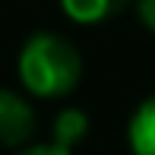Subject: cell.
I'll return each mask as SVG.
<instances>
[{
  "mask_svg": "<svg viewBox=\"0 0 155 155\" xmlns=\"http://www.w3.org/2000/svg\"><path fill=\"white\" fill-rule=\"evenodd\" d=\"M124 6L127 0H60V10L67 13V19L79 25H98Z\"/></svg>",
  "mask_w": 155,
  "mask_h": 155,
  "instance_id": "5b68a950",
  "label": "cell"
},
{
  "mask_svg": "<svg viewBox=\"0 0 155 155\" xmlns=\"http://www.w3.org/2000/svg\"><path fill=\"white\" fill-rule=\"evenodd\" d=\"M127 146L133 155H155V95L136 104L127 124Z\"/></svg>",
  "mask_w": 155,
  "mask_h": 155,
  "instance_id": "3957f363",
  "label": "cell"
},
{
  "mask_svg": "<svg viewBox=\"0 0 155 155\" xmlns=\"http://www.w3.org/2000/svg\"><path fill=\"white\" fill-rule=\"evenodd\" d=\"M16 155H73V152L57 146V143H41V146H29V149H22Z\"/></svg>",
  "mask_w": 155,
  "mask_h": 155,
  "instance_id": "52a82bcc",
  "label": "cell"
},
{
  "mask_svg": "<svg viewBox=\"0 0 155 155\" xmlns=\"http://www.w3.org/2000/svg\"><path fill=\"white\" fill-rule=\"evenodd\" d=\"M22 89L35 98H63L79 86L82 57L63 35L35 32L22 45L16 60Z\"/></svg>",
  "mask_w": 155,
  "mask_h": 155,
  "instance_id": "6da1fadb",
  "label": "cell"
},
{
  "mask_svg": "<svg viewBox=\"0 0 155 155\" xmlns=\"http://www.w3.org/2000/svg\"><path fill=\"white\" fill-rule=\"evenodd\" d=\"M35 133V111L19 92L0 89V146H25Z\"/></svg>",
  "mask_w": 155,
  "mask_h": 155,
  "instance_id": "7a4b0ae2",
  "label": "cell"
},
{
  "mask_svg": "<svg viewBox=\"0 0 155 155\" xmlns=\"http://www.w3.org/2000/svg\"><path fill=\"white\" fill-rule=\"evenodd\" d=\"M136 16L143 22V29L155 32V0H136Z\"/></svg>",
  "mask_w": 155,
  "mask_h": 155,
  "instance_id": "8992f818",
  "label": "cell"
},
{
  "mask_svg": "<svg viewBox=\"0 0 155 155\" xmlns=\"http://www.w3.org/2000/svg\"><path fill=\"white\" fill-rule=\"evenodd\" d=\"M51 136H54L51 143H57V146L73 152L76 146L89 136V114L82 108H63L60 114L54 117V124H51Z\"/></svg>",
  "mask_w": 155,
  "mask_h": 155,
  "instance_id": "277c9868",
  "label": "cell"
}]
</instances>
